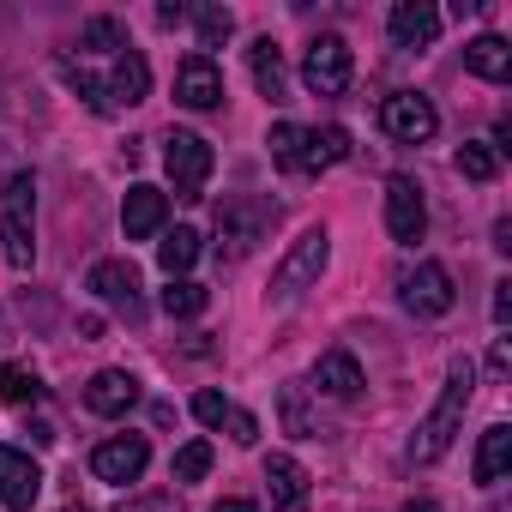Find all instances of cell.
Wrapping results in <instances>:
<instances>
[{
    "instance_id": "9a60e30c",
    "label": "cell",
    "mask_w": 512,
    "mask_h": 512,
    "mask_svg": "<svg viewBox=\"0 0 512 512\" xmlns=\"http://www.w3.org/2000/svg\"><path fill=\"white\" fill-rule=\"evenodd\" d=\"M139 404V380L127 374V368H103V374H91V386H85V410L91 416H127Z\"/></svg>"
},
{
    "instance_id": "f546056e",
    "label": "cell",
    "mask_w": 512,
    "mask_h": 512,
    "mask_svg": "<svg viewBox=\"0 0 512 512\" xmlns=\"http://www.w3.org/2000/svg\"><path fill=\"white\" fill-rule=\"evenodd\" d=\"M79 49H91V55H109V49H127V31H121V19H91V25L79 31Z\"/></svg>"
},
{
    "instance_id": "4fadbf2b",
    "label": "cell",
    "mask_w": 512,
    "mask_h": 512,
    "mask_svg": "<svg viewBox=\"0 0 512 512\" xmlns=\"http://www.w3.org/2000/svg\"><path fill=\"white\" fill-rule=\"evenodd\" d=\"M175 103L181 109H217L223 103V73H217L211 55H187L175 67Z\"/></svg>"
},
{
    "instance_id": "ee69618b",
    "label": "cell",
    "mask_w": 512,
    "mask_h": 512,
    "mask_svg": "<svg viewBox=\"0 0 512 512\" xmlns=\"http://www.w3.org/2000/svg\"><path fill=\"white\" fill-rule=\"evenodd\" d=\"M67 512H85V506H67Z\"/></svg>"
},
{
    "instance_id": "ac0fdd59",
    "label": "cell",
    "mask_w": 512,
    "mask_h": 512,
    "mask_svg": "<svg viewBox=\"0 0 512 512\" xmlns=\"http://www.w3.org/2000/svg\"><path fill=\"white\" fill-rule=\"evenodd\" d=\"M314 386H320L326 398H338V404H350V398L362 392V362H356L350 350H326V356L314 362Z\"/></svg>"
},
{
    "instance_id": "ba28073f",
    "label": "cell",
    "mask_w": 512,
    "mask_h": 512,
    "mask_svg": "<svg viewBox=\"0 0 512 512\" xmlns=\"http://www.w3.org/2000/svg\"><path fill=\"white\" fill-rule=\"evenodd\" d=\"M380 127H386V139H398V145H428V139L440 133V115H434V103H428L422 91H392V97L380 103Z\"/></svg>"
},
{
    "instance_id": "5bb4252c",
    "label": "cell",
    "mask_w": 512,
    "mask_h": 512,
    "mask_svg": "<svg viewBox=\"0 0 512 512\" xmlns=\"http://www.w3.org/2000/svg\"><path fill=\"white\" fill-rule=\"evenodd\" d=\"M163 217H169V193H163V187H151V181L127 187V199H121V229H127V241H151V235L163 229Z\"/></svg>"
},
{
    "instance_id": "8992f818",
    "label": "cell",
    "mask_w": 512,
    "mask_h": 512,
    "mask_svg": "<svg viewBox=\"0 0 512 512\" xmlns=\"http://www.w3.org/2000/svg\"><path fill=\"white\" fill-rule=\"evenodd\" d=\"M350 73H356V55H350V43H344L338 31H326V37L308 43L302 85H308L314 97H344V91H350Z\"/></svg>"
},
{
    "instance_id": "74e56055",
    "label": "cell",
    "mask_w": 512,
    "mask_h": 512,
    "mask_svg": "<svg viewBox=\"0 0 512 512\" xmlns=\"http://www.w3.org/2000/svg\"><path fill=\"white\" fill-rule=\"evenodd\" d=\"M187 13H193V7H181V0H163V7H157V19H163V25H181Z\"/></svg>"
},
{
    "instance_id": "603a6c76",
    "label": "cell",
    "mask_w": 512,
    "mask_h": 512,
    "mask_svg": "<svg viewBox=\"0 0 512 512\" xmlns=\"http://www.w3.org/2000/svg\"><path fill=\"white\" fill-rule=\"evenodd\" d=\"M266 145H272V163H278L284 175H308V127H296V121H278Z\"/></svg>"
},
{
    "instance_id": "b9f144b4",
    "label": "cell",
    "mask_w": 512,
    "mask_h": 512,
    "mask_svg": "<svg viewBox=\"0 0 512 512\" xmlns=\"http://www.w3.org/2000/svg\"><path fill=\"white\" fill-rule=\"evenodd\" d=\"M211 512H260V506H253V500H217Z\"/></svg>"
},
{
    "instance_id": "d4e9b609",
    "label": "cell",
    "mask_w": 512,
    "mask_h": 512,
    "mask_svg": "<svg viewBox=\"0 0 512 512\" xmlns=\"http://www.w3.org/2000/svg\"><path fill=\"white\" fill-rule=\"evenodd\" d=\"M193 260H199V229H175V235L157 241V266H163L169 278H187Z\"/></svg>"
},
{
    "instance_id": "30bf717a",
    "label": "cell",
    "mask_w": 512,
    "mask_h": 512,
    "mask_svg": "<svg viewBox=\"0 0 512 512\" xmlns=\"http://www.w3.org/2000/svg\"><path fill=\"white\" fill-rule=\"evenodd\" d=\"M85 290H91L97 302H109L115 314L145 320V302H139V266H133V260H97L91 278H85Z\"/></svg>"
},
{
    "instance_id": "8d00e7d4",
    "label": "cell",
    "mask_w": 512,
    "mask_h": 512,
    "mask_svg": "<svg viewBox=\"0 0 512 512\" xmlns=\"http://www.w3.org/2000/svg\"><path fill=\"white\" fill-rule=\"evenodd\" d=\"M506 320H512V284L500 278L494 284V326H506Z\"/></svg>"
},
{
    "instance_id": "d6986e66",
    "label": "cell",
    "mask_w": 512,
    "mask_h": 512,
    "mask_svg": "<svg viewBox=\"0 0 512 512\" xmlns=\"http://www.w3.org/2000/svg\"><path fill=\"white\" fill-rule=\"evenodd\" d=\"M266 488H272V512H296L308 500V470L290 452H272L266 458Z\"/></svg>"
},
{
    "instance_id": "52a82bcc",
    "label": "cell",
    "mask_w": 512,
    "mask_h": 512,
    "mask_svg": "<svg viewBox=\"0 0 512 512\" xmlns=\"http://www.w3.org/2000/svg\"><path fill=\"white\" fill-rule=\"evenodd\" d=\"M398 302H404L416 320H440V314H452L458 284H452V272H446L440 260H422L416 272H404V278H398Z\"/></svg>"
},
{
    "instance_id": "4dcf8cb0",
    "label": "cell",
    "mask_w": 512,
    "mask_h": 512,
    "mask_svg": "<svg viewBox=\"0 0 512 512\" xmlns=\"http://www.w3.org/2000/svg\"><path fill=\"white\" fill-rule=\"evenodd\" d=\"M205 470H211V440H187V446L175 452V464H169L175 482H199Z\"/></svg>"
},
{
    "instance_id": "7c38bea8",
    "label": "cell",
    "mask_w": 512,
    "mask_h": 512,
    "mask_svg": "<svg viewBox=\"0 0 512 512\" xmlns=\"http://www.w3.org/2000/svg\"><path fill=\"white\" fill-rule=\"evenodd\" d=\"M37 494H43V470H37V458L19 452V446H0V506H7V512H31Z\"/></svg>"
},
{
    "instance_id": "7402d4cb",
    "label": "cell",
    "mask_w": 512,
    "mask_h": 512,
    "mask_svg": "<svg viewBox=\"0 0 512 512\" xmlns=\"http://www.w3.org/2000/svg\"><path fill=\"white\" fill-rule=\"evenodd\" d=\"M506 470H512V428H506V422H494V428L482 434V446H476V464H470V476H476L482 488H494Z\"/></svg>"
},
{
    "instance_id": "e575fe53",
    "label": "cell",
    "mask_w": 512,
    "mask_h": 512,
    "mask_svg": "<svg viewBox=\"0 0 512 512\" xmlns=\"http://www.w3.org/2000/svg\"><path fill=\"white\" fill-rule=\"evenodd\" d=\"M223 422H229V440H235V446H253V440H260V422H253L247 410H235V404H229Z\"/></svg>"
},
{
    "instance_id": "f35d334b",
    "label": "cell",
    "mask_w": 512,
    "mask_h": 512,
    "mask_svg": "<svg viewBox=\"0 0 512 512\" xmlns=\"http://www.w3.org/2000/svg\"><path fill=\"white\" fill-rule=\"evenodd\" d=\"M494 247H500V253H512V217H500V223H494Z\"/></svg>"
},
{
    "instance_id": "cb8c5ba5",
    "label": "cell",
    "mask_w": 512,
    "mask_h": 512,
    "mask_svg": "<svg viewBox=\"0 0 512 512\" xmlns=\"http://www.w3.org/2000/svg\"><path fill=\"white\" fill-rule=\"evenodd\" d=\"M278 410H284V428H290L296 440H320V422H314V404H308V386H302V380H290V386L278 392Z\"/></svg>"
},
{
    "instance_id": "60d3db41",
    "label": "cell",
    "mask_w": 512,
    "mask_h": 512,
    "mask_svg": "<svg viewBox=\"0 0 512 512\" xmlns=\"http://www.w3.org/2000/svg\"><path fill=\"white\" fill-rule=\"evenodd\" d=\"M79 338H103V314H85L79 320Z\"/></svg>"
},
{
    "instance_id": "83f0119b",
    "label": "cell",
    "mask_w": 512,
    "mask_h": 512,
    "mask_svg": "<svg viewBox=\"0 0 512 512\" xmlns=\"http://www.w3.org/2000/svg\"><path fill=\"white\" fill-rule=\"evenodd\" d=\"M458 175H464V181H494V175H500V157H494V145H482V139H464V145H458Z\"/></svg>"
},
{
    "instance_id": "7a4b0ae2",
    "label": "cell",
    "mask_w": 512,
    "mask_h": 512,
    "mask_svg": "<svg viewBox=\"0 0 512 512\" xmlns=\"http://www.w3.org/2000/svg\"><path fill=\"white\" fill-rule=\"evenodd\" d=\"M0 199H7V223H0L7 266L13 272H31L37 266V175L31 169H13L7 187H0Z\"/></svg>"
},
{
    "instance_id": "e0dca14e",
    "label": "cell",
    "mask_w": 512,
    "mask_h": 512,
    "mask_svg": "<svg viewBox=\"0 0 512 512\" xmlns=\"http://www.w3.org/2000/svg\"><path fill=\"white\" fill-rule=\"evenodd\" d=\"M103 91H109V103H115V109L145 103V97H151V61H145L139 49H121V55H115V73H109V85H103Z\"/></svg>"
},
{
    "instance_id": "5b68a950",
    "label": "cell",
    "mask_w": 512,
    "mask_h": 512,
    "mask_svg": "<svg viewBox=\"0 0 512 512\" xmlns=\"http://www.w3.org/2000/svg\"><path fill=\"white\" fill-rule=\"evenodd\" d=\"M266 223H272V205L266 199H223L217 205V260H247L253 253V241L266 235Z\"/></svg>"
},
{
    "instance_id": "8fae6325",
    "label": "cell",
    "mask_w": 512,
    "mask_h": 512,
    "mask_svg": "<svg viewBox=\"0 0 512 512\" xmlns=\"http://www.w3.org/2000/svg\"><path fill=\"white\" fill-rule=\"evenodd\" d=\"M386 229H392V241H404V247H416L422 229H428V199H422V187H416L410 175H392V181H386Z\"/></svg>"
},
{
    "instance_id": "9c48e42d",
    "label": "cell",
    "mask_w": 512,
    "mask_h": 512,
    "mask_svg": "<svg viewBox=\"0 0 512 512\" xmlns=\"http://www.w3.org/2000/svg\"><path fill=\"white\" fill-rule=\"evenodd\" d=\"M145 464H151V440H145V434H109V440L91 452V476H97V482H115V488L139 482Z\"/></svg>"
},
{
    "instance_id": "484cf974",
    "label": "cell",
    "mask_w": 512,
    "mask_h": 512,
    "mask_svg": "<svg viewBox=\"0 0 512 512\" xmlns=\"http://www.w3.org/2000/svg\"><path fill=\"white\" fill-rule=\"evenodd\" d=\"M344 157H350V133L344 127H308V175H320V169H332Z\"/></svg>"
},
{
    "instance_id": "4316f807",
    "label": "cell",
    "mask_w": 512,
    "mask_h": 512,
    "mask_svg": "<svg viewBox=\"0 0 512 512\" xmlns=\"http://www.w3.org/2000/svg\"><path fill=\"white\" fill-rule=\"evenodd\" d=\"M205 302H211V290L193 284V278H169V290H163V314L169 320H193V314H205Z\"/></svg>"
},
{
    "instance_id": "ffe728a7",
    "label": "cell",
    "mask_w": 512,
    "mask_h": 512,
    "mask_svg": "<svg viewBox=\"0 0 512 512\" xmlns=\"http://www.w3.org/2000/svg\"><path fill=\"white\" fill-rule=\"evenodd\" d=\"M247 67H253V85H260L266 103H290V73H284V55H278L272 37H260L247 49Z\"/></svg>"
},
{
    "instance_id": "277c9868",
    "label": "cell",
    "mask_w": 512,
    "mask_h": 512,
    "mask_svg": "<svg viewBox=\"0 0 512 512\" xmlns=\"http://www.w3.org/2000/svg\"><path fill=\"white\" fill-rule=\"evenodd\" d=\"M163 169H169V181H175L181 199H205V181H211V169H217V151H211V139L175 127V133L163 139Z\"/></svg>"
},
{
    "instance_id": "1f68e13d",
    "label": "cell",
    "mask_w": 512,
    "mask_h": 512,
    "mask_svg": "<svg viewBox=\"0 0 512 512\" xmlns=\"http://www.w3.org/2000/svg\"><path fill=\"white\" fill-rule=\"evenodd\" d=\"M37 398H43V386L31 368H0V404H37Z\"/></svg>"
},
{
    "instance_id": "3957f363",
    "label": "cell",
    "mask_w": 512,
    "mask_h": 512,
    "mask_svg": "<svg viewBox=\"0 0 512 512\" xmlns=\"http://www.w3.org/2000/svg\"><path fill=\"white\" fill-rule=\"evenodd\" d=\"M326 260H332V235H326V229H302V235L290 241V253L278 260V272H272V296H278V302H296L308 284H320Z\"/></svg>"
},
{
    "instance_id": "2e32d148",
    "label": "cell",
    "mask_w": 512,
    "mask_h": 512,
    "mask_svg": "<svg viewBox=\"0 0 512 512\" xmlns=\"http://www.w3.org/2000/svg\"><path fill=\"white\" fill-rule=\"evenodd\" d=\"M386 25H392V43L398 49H428L440 37V7H428V0H398Z\"/></svg>"
},
{
    "instance_id": "ab89813d",
    "label": "cell",
    "mask_w": 512,
    "mask_h": 512,
    "mask_svg": "<svg viewBox=\"0 0 512 512\" xmlns=\"http://www.w3.org/2000/svg\"><path fill=\"white\" fill-rule=\"evenodd\" d=\"M488 374H494V380H500V374H506V338H500V344H494V350H488Z\"/></svg>"
},
{
    "instance_id": "7bdbcfd3",
    "label": "cell",
    "mask_w": 512,
    "mask_h": 512,
    "mask_svg": "<svg viewBox=\"0 0 512 512\" xmlns=\"http://www.w3.org/2000/svg\"><path fill=\"white\" fill-rule=\"evenodd\" d=\"M404 512H434V500H410V506H404Z\"/></svg>"
},
{
    "instance_id": "44dd1931",
    "label": "cell",
    "mask_w": 512,
    "mask_h": 512,
    "mask_svg": "<svg viewBox=\"0 0 512 512\" xmlns=\"http://www.w3.org/2000/svg\"><path fill=\"white\" fill-rule=\"evenodd\" d=\"M464 67L488 85H506L512 79V43L506 37H470L464 43Z\"/></svg>"
},
{
    "instance_id": "d6a6232c",
    "label": "cell",
    "mask_w": 512,
    "mask_h": 512,
    "mask_svg": "<svg viewBox=\"0 0 512 512\" xmlns=\"http://www.w3.org/2000/svg\"><path fill=\"white\" fill-rule=\"evenodd\" d=\"M73 91L97 109V115H115V103H109V91H103V79H91V73H73Z\"/></svg>"
},
{
    "instance_id": "6da1fadb",
    "label": "cell",
    "mask_w": 512,
    "mask_h": 512,
    "mask_svg": "<svg viewBox=\"0 0 512 512\" xmlns=\"http://www.w3.org/2000/svg\"><path fill=\"white\" fill-rule=\"evenodd\" d=\"M470 392H476V368H470V356H464V362H452V374H446L434 410L416 422V434H410V464H434V458L452 452V440H458V428H464V410H470Z\"/></svg>"
},
{
    "instance_id": "836d02e7",
    "label": "cell",
    "mask_w": 512,
    "mask_h": 512,
    "mask_svg": "<svg viewBox=\"0 0 512 512\" xmlns=\"http://www.w3.org/2000/svg\"><path fill=\"white\" fill-rule=\"evenodd\" d=\"M193 416H199L205 428H223V416H229V398H223V392H199V398H193Z\"/></svg>"
},
{
    "instance_id": "f1b7e54d",
    "label": "cell",
    "mask_w": 512,
    "mask_h": 512,
    "mask_svg": "<svg viewBox=\"0 0 512 512\" xmlns=\"http://www.w3.org/2000/svg\"><path fill=\"white\" fill-rule=\"evenodd\" d=\"M193 19H199V49H223L235 37V13L229 7H199Z\"/></svg>"
},
{
    "instance_id": "d590c367",
    "label": "cell",
    "mask_w": 512,
    "mask_h": 512,
    "mask_svg": "<svg viewBox=\"0 0 512 512\" xmlns=\"http://www.w3.org/2000/svg\"><path fill=\"white\" fill-rule=\"evenodd\" d=\"M121 512H181V506H175V494H145V500H127Z\"/></svg>"
}]
</instances>
